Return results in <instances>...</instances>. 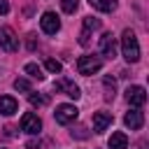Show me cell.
Wrapping results in <instances>:
<instances>
[{
  "label": "cell",
  "instance_id": "cell-1",
  "mask_svg": "<svg viewBox=\"0 0 149 149\" xmlns=\"http://www.w3.org/2000/svg\"><path fill=\"white\" fill-rule=\"evenodd\" d=\"M121 54H123V58L128 61V63H137L140 61V44H137V37H135V33L133 30H123V35H121Z\"/></svg>",
  "mask_w": 149,
  "mask_h": 149
},
{
  "label": "cell",
  "instance_id": "cell-2",
  "mask_svg": "<svg viewBox=\"0 0 149 149\" xmlns=\"http://www.w3.org/2000/svg\"><path fill=\"white\" fill-rule=\"evenodd\" d=\"M100 68H102L100 56H81V58L77 61V72H79V74H84V77H88V74H93V72H98Z\"/></svg>",
  "mask_w": 149,
  "mask_h": 149
},
{
  "label": "cell",
  "instance_id": "cell-3",
  "mask_svg": "<svg viewBox=\"0 0 149 149\" xmlns=\"http://www.w3.org/2000/svg\"><path fill=\"white\" fill-rule=\"evenodd\" d=\"M54 116H56V121L58 123H72V121H77V116H79V109L74 107V105H58L56 107V112H54Z\"/></svg>",
  "mask_w": 149,
  "mask_h": 149
},
{
  "label": "cell",
  "instance_id": "cell-4",
  "mask_svg": "<svg viewBox=\"0 0 149 149\" xmlns=\"http://www.w3.org/2000/svg\"><path fill=\"white\" fill-rule=\"evenodd\" d=\"M0 47L7 51V54H14V51H19V37L14 35V30L12 28H0Z\"/></svg>",
  "mask_w": 149,
  "mask_h": 149
},
{
  "label": "cell",
  "instance_id": "cell-5",
  "mask_svg": "<svg viewBox=\"0 0 149 149\" xmlns=\"http://www.w3.org/2000/svg\"><path fill=\"white\" fill-rule=\"evenodd\" d=\"M21 130L28 133V135H37V133L42 130V121H40V116L33 114V112H26V114L21 116Z\"/></svg>",
  "mask_w": 149,
  "mask_h": 149
},
{
  "label": "cell",
  "instance_id": "cell-6",
  "mask_svg": "<svg viewBox=\"0 0 149 149\" xmlns=\"http://www.w3.org/2000/svg\"><path fill=\"white\" fill-rule=\"evenodd\" d=\"M40 26H42V30H44L47 35H56V33L61 30V21H58V16H56L54 12H44L42 19H40Z\"/></svg>",
  "mask_w": 149,
  "mask_h": 149
},
{
  "label": "cell",
  "instance_id": "cell-7",
  "mask_svg": "<svg viewBox=\"0 0 149 149\" xmlns=\"http://www.w3.org/2000/svg\"><path fill=\"white\" fill-rule=\"evenodd\" d=\"M98 49H100V54H102V56H107V58H114V54H116V37H114L112 33H105V35L100 37V44H98Z\"/></svg>",
  "mask_w": 149,
  "mask_h": 149
},
{
  "label": "cell",
  "instance_id": "cell-8",
  "mask_svg": "<svg viewBox=\"0 0 149 149\" xmlns=\"http://www.w3.org/2000/svg\"><path fill=\"white\" fill-rule=\"evenodd\" d=\"M126 100H128L133 107H142V105L147 102V91H144L142 86H128V91H126Z\"/></svg>",
  "mask_w": 149,
  "mask_h": 149
},
{
  "label": "cell",
  "instance_id": "cell-9",
  "mask_svg": "<svg viewBox=\"0 0 149 149\" xmlns=\"http://www.w3.org/2000/svg\"><path fill=\"white\" fill-rule=\"evenodd\" d=\"M54 88L58 91V93H65V95H70V98H79L81 95V91H79V86L74 84V81H70V79H58L56 84H54Z\"/></svg>",
  "mask_w": 149,
  "mask_h": 149
},
{
  "label": "cell",
  "instance_id": "cell-10",
  "mask_svg": "<svg viewBox=\"0 0 149 149\" xmlns=\"http://www.w3.org/2000/svg\"><path fill=\"white\" fill-rule=\"evenodd\" d=\"M123 123H126L130 130H140V128L144 126V114H142L140 109H130V112H126Z\"/></svg>",
  "mask_w": 149,
  "mask_h": 149
},
{
  "label": "cell",
  "instance_id": "cell-11",
  "mask_svg": "<svg viewBox=\"0 0 149 149\" xmlns=\"http://www.w3.org/2000/svg\"><path fill=\"white\" fill-rule=\"evenodd\" d=\"M112 121H114V116H112L109 112H95V114H93V130H95V133H105Z\"/></svg>",
  "mask_w": 149,
  "mask_h": 149
},
{
  "label": "cell",
  "instance_id": "cell-12",
  "mask_svg": "<svg viewBox=\"0 0 149 149\" xmlns=\"http://www.w3.org/2000/svg\"><path fill=\"white\" fill-rule=\"evenodd\" d=\"M19 112V102L12 98V95H0V114L5 116H12Z\"/></svg>",
  "mask_w": 149,
  "mask_h": 149
},
{
  "label": "cell",
  "instance_id": "cell-13",
  "mask_svg": "<svg viewBox=\"0 0 149 149\" xmlns=\"http://www.w3.org/2000/svg\"><path fill=\"white\" fill-rule=\"evenodd\" d=\"M107 144H109V149H128V137H126V133L116 130V133H112Z\"/></svg>",
  "mask_w": 149,
  "mask_h": 149
},
{
  "label": "cell",
  "instance_id": "cell-14",
  "mask_svg": "<svg viewBox=\"0 0 149 149\" xmlns=\"http://www.w3.org/2000/svg\"><path fill=\"white\" fill-rule=\"evenodd\" d=\"M88 5L98 12H114L116 9V0H88Z\"/></svg>",
  "mask_w": 149,
  "mask_h": 149
},
{
  "label": "cell",
  "instance_id": "cell-15",
  "mask_svg": "<svg viewBox=\"0 0 149 149\" xmlns=\"http://www.w3.org/2000/svg\"><path fill=\"white\" fill-rule=\"evenodd\" d=\"M23 70H26V74H30V77H33V79H37V81H42V79H44L42 68H40V65H35V63H26V68H23Z\"/></svg>",
  "mask_w": 149,
  "mask_h": 149
},
{
  "label": "cell",
  "instance_id": "cell-16",
  "mask_svg": "<svg viewBox=\"0 0 149 149\" xmlns=\"http://www.w3.org/2000/svg\"><path fill=\"white\" fill-rule=\"evenodd\" d=\"M102 84H105V98H107V100H112V98H114V91H116V81L107 74V77L102 79Z\"/></svg>",
  "mask_w": 149,
  "mask_h": 149
},
{
  "label": "cell",
  "instance_id": "cell-17",
  "mask_svg": "<svg viewBox=\"0 0 149 149\" xmlns=\"http://www.w3.org/2000/svg\"><path fill=\"white\" fill-rule=\"evenodd\" d=\"M28 100H30L33 107H42V105L49 102V95H42V93H28Z\"/></svg>",
  "mask_w": 149,
  "mask_h": 149
},
{
  "label": "cell",
  "instance_id": "cell-18",
  "mask_svg": "<svg viewBox=\"0 0 149 149\" xmlns=\"http://www.w3.org/2000/svg\"><path fill=\"white\" fill-rule=\"evenodd\" d=\"M100 28V19H95V16H84V30H98Z\"/></svg>",
  "mask_w": 149,
  "mask_h": 149
},
{
  "label": "cell",
  "instance_id": "cell-19",
  "mask_svg": "<svg viewBox=\"0 0 149 149\" xmlns=\"http://www.w3.org/2000/svg\"><path fill=\"white\" fill-rule=\"evenodd\" d=\"M77 7H79V0H61V9L65 14H74Z\"/></svg>",
  "mask_w": 149,
  "mask_h": 149
},
{
  "label": "cell",
  "instance_id": "cell-20",
  "mask_svg": "<svg viewBox=\"0 0 149 149\" xmlns=\"http://www.w3.org/2000/svg\"><path fill=\"white\" fill-rule=\"evenodd\" d=\"M44 65H47V70H49V72H54V74H58V72L63 70V65H61L56 58H47V63H44Z\"/></svg>",
  "mask_w": 149,
  "mask_h": 149
},
{
  "label": "cell",
  "instance_id": "cell-21",
  "mask_svg": "<svg viewBox=\"0 0 149 149\" xmlns=\"http://www.w3.org/2000/svg\"><path fill=\"white\" fill-rule=\"evenodd\" d=\"M14 88H16V91H26V93H30V81L19 77V79H14Z\"/></svg>",
  "mask_w": 149,
  "mask_h": 149
},
{
  "label": "cell",
  "instance_id": "cell-22",
  "mask_svg": "<svg viewBox=\"0 0 149 149\" xmlns=\"http://www.w3.org/2000/svg\"><path fill=\"white\" fill-rule=\"evenodd\" d=\"M72 137H81V140H84V137H88V133H86V128L79 126L77 130H72Z\"/></svg>",
  "mask_w": 149,
  "mask_h": 149
},
{
  "label": "cell",
  "instance_id": "cell-23",
  "mask_svg": "<svg viewBox=\"0 0 149 149\" xmlns=\"http://www.w3.org/2000/svg\"><path fill=\"white\" fill-rule=\"evenodd\" d=\"M26 149H42V142H40V140H30V142L26 144Z\"/></svg>",
  "mask_w": 149,
  "mask_h": 149
},
{
  "label": "cell",
  "instance_id": "cell-24",
  "mask_svg": "<svg viewBox=\"0 0 149 149\" xmlns=\"http://www.w3.org/2000/svg\"><path fill=\"white\" fill-rule=\"evenodd\" d=\"M9 12V2L7 0H0V14H7Z\"/></svg>",
  "mask_w": 149,
  "mask_h": 149
},
{
  "label": "cell",
  "instance_id": "cell-25",
  "mask_svg": "<svg viewBox=\"0 0 149 149\" xmlns=\"http://www.w3.org/2000/svg\"><path fill=\"white\" fill-rule=\"evenodd\" d=\"M79 44H84V47L88 44V30H84V33H81V37H79Z\"/></svg>",
  "mask_w": 149,
  "mask_h": 149
}]
</instances>
